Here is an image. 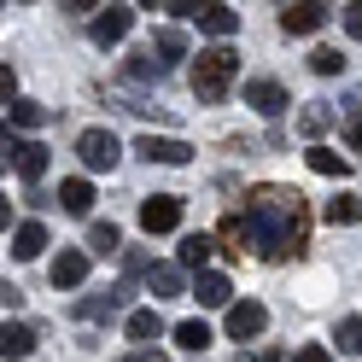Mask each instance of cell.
I'll return each instance as SVG.
<instances>
[{"label": "cell", "instance_id": "6da1fadb", "mask_svg": "<svg viewBox=\"0 0 362 362\" xmlns=\"http://www.w3.org/2000/svg\"><path fill=\"white\" fill-rule=\"evenodd\" d=\"M245 216H252V234L263 240V257H286V252H304V193L298 187H263L245 193Z\"/></svg>", "mask_w": 362, "mask_h": 362}, {"label": "cell", "instance_id": "7a4b0ae2", "mask_svg": "<svg viewBox=\"0 0 362 362\" xmlns=\"http://www.w3.org/2000/svg\"><path fill=\"white\" fill-rule=\"evenodd\" d=\"M234 76H240V59H234L228 47H211V53L193 59V94L205 100V105H222V100H228Z\"/></svg>", "mask_w": 362, "mask_h": 362}, {"label": "cell", "instance_id": "3957f363", "mask_svg": "<svg viewBox=\"0 0 362 362\" xmlns=\"http://www.w3.org/2000/svg\"><path fill=\"white\" fill-rule=\"evenodd\" d=\"M6 164L24 181H41V175H47V146H41V141H18V134L6 129Z\"/></svg>", "mask_w": 362, "mask_h": 362}, {"label": "cell", "instance_id": "277c9868", "mask_svg": "<svg viewBox=\"0 0 362 362\" xmlns=\"http://www.w3.org/2000/svg\"><path fill=\"white\" fill-rule=\"evenodd\" d=\"M76 158H82L88 170H111L123 158V146H117V134H111V129H88L82 141H76Z\"/></svg>", "mask_w": 362, "mask_h": 362}, {"label": "cell", "instance_id": "5b68a950", "mask_svg": "<svg viewBox=\"0 0 362 362\" xmlns=\"http://www.w3.org/2000/svg\"><path fill=\"white\" fill-rule=\"evenodd\" d=\"M141 228H146V234H170V228H181V199H175V193H152L146 205H141Z\"/></svg>", "mask_w": 362, "mask_h": 362}, {"label": "cell", "instance_id": "8992f818", "mask_svg": "<svg viewBox=\"0 0 362 362\" xmlns=\"http://www.w3.org/2000/svg\"><path fill=\"white\" fill-rule=\"evenodd\" d=\"M134 152H141L146 164H187V158H193V146L175 141V134H141V141H134Z\"/></svg>", "mask_w": 362, "mask_h": 362}, {"label": "cell", "instance_id": "52a82bcc", "mask_svg": "<svg viewBox=\"0 0 362 362\" xmlns=\"http://www.w3.org/2000/svg\"><path fill=\"white\" fill-rule=\"evenodd\" d=\"M245 105L263 111V117H281V111H286V88L275 76H252V82H245Z\"/></svg>", "mask_w": 362, "mask_h": 362}, {"label": "cell", "instance_id": "ba28073f", "mask_svg": "<svg viewBox=\"0 0 362 362\" xmlns=\"http://www.w3.org/2000/svg\"><path fill=\"white\" fill-rule=\"evenodd\" d=\"M327 12H333V6H322V0H304V6H286V12H281V30H286V35H315V30L327 24Z\"/></svg>", "mask_w": 362, "mask_h": 362}, {"label": "cell", "instance_id": "9c48e42d", "mask_svg": "<svg viewBox=\"0 0 362 362\" xmlns=\"http://www.w3.org/2000/svg\"><path fill=\"white\" fill-rule=\"evenodd\" d=\"M129 30H134V12H129V6H105V12L94 18V41H100V47H117Z\"/></svg>", "mask_w": 362, "mask_h": 362}, {"label": "cell", "instance_id": "30bf717a", "mask_svg": "<svg viewBox=\"0 0 362 362\" xmlns=\"http://www.w3.org/2000/svg\"><path fill=\"white\" fill-rule=\"evenodd\" d=\"M263 327H269V310H263V304L245 298V304H234V310H228V339H257Z\"/></svg>", "mask_w": 362, "mask_h": 362}, {"label": "cell", "instance_id": "8fae6325", "mask_svg": "<svg viewBox=\"0 0 362 362\" xmlns=\"http://www.w3.org/2000/svg\"><path fill=\"white\" fill-rule=\"evenodd\" d=\"M59 205L71 211V216H88V211H94V187H88L82 175H71V181H59Z\"/></svg>", "mask_w": 362, "mask_h": 362}, {"label": "cell", "instance_id": "7c38bea8", "mask_svg": "<svg viewBox=\"0 0 362 362\" xmlns=\"http://www.w3.org/2000/svg\"><path fill=\"white\" fill-rule=\"evenodd\" d=\"M88 281V252H59L53 257V286H82Z\"/></svg>", "mask_w": 362, "mask_h": 362}, {"label": "cell", "instance_id": "4fadbf2b", "mask_svg": "<svg viewBox=\"0 0 362 362\" xmlns=\"http://www.w3.org/2000/svg\"><path fill=\"white\" fill-rule=\"evenodd\" d=\"M146 286H152V298H181V292H187V281H181V269H175V263H152Z\"/></svg>", "mask_w": 362, "mask_h": 362}, {"label": "cell", "instance_id": "5bb4252c", "mask_svg": "<svg viewBox=\"0 0 362 362\" xmlns=\"http://www.w3.org/2000/svg\"><path fill=\"white\" fill-rule=\"evenodd\" d=\"M193 298L205 304V310H222V304L234 298V286H228V275H199V286H193ZM228 310H234V304H228Z\"/></svg>", "mask_w": 362, "mask_h": 362}, {"label": "cell", "instance_id": "9a60e30c", "mask_svg": "<svg viewBox=\"0 0 362 362\" xmlns=\"http://www.w3.org/2000/svg\"><path fill=\"white\" fill-rule=\"evenodd\" d=\"M216 240H222V252H228V257H245V245H252L257 234H252V222H245V216H228Z\"/></svg>", "mask_w": 362, "mask_h": 362}, {"label": "cell", "instance_id": "2e32d148", "mask_svg": "<svg viewBox=\"0 0 362 362\" xmlns=\"http://www.w3.org/2000/svg\"><path fill=\"white\" fill-rule=\"evenodd\" d=\"M41 245H47V228H41V222H24V228L12 234V257L30 263V257H41Z\"/></svg>", "mask_w": 362, "mask_h": 362}, {"label": "cell", "instance_id": "e0dca14e", "mask_svg": "<svg viewBox=\"0 0 362 362\" xmlns=\"http://www.w3.org/2000/svg\"><path fill=\"white\" fill-rule=\"evenodd\" d=\"M199 30L222 41V35H234V30H240V12H234V6H205V12H199Z\"/></svg>", "mask_w": 362, "mask_h": 362}, {"label": "cell", "instance_id": "ac0fdd59", "mask_svg": "<svg viewBox=\"0 0 362 362\" xmlns=\"http://www.w3.org/2000/svg\"><path fill=\"white\" fill-rule=\"evenodd\" d=\"M211 252H216V240H211V234H187L175 257H181V269H205V263H211Z\"/></svg>", "mask_w": 362, "mask_h": 362}, {"label": "cell", "instance_id": "d6986e66", "mask_svg": "<svg viewBox=\"0 0 362 362\" xmlns=\"http://www.w3.org/2000/svg\"><path fill=\"white\" fill-rule=\"evenodd\" d=\"M0 345H6V362H12V356H30V351H35V327H24V322H6Z\"/></svg>", "mask_w": 362, "mask_h": 362}, {"label": "cell", "instance_id": "ffe728a7", "mask_svg": "<svg viewBox=\"0 0 362 362\" xmlns=\"http://www.w3.org/2000/svg\"><path fill=\"white\" fill-rule=\"evenodd\" d=\"M158 333H164V322H158V310H134V315H129V339H141L146 351H152V339H158Z\"/></svg>", "mask_w": 362, "mask_h": 362}, {"label": "cell", "instance_id": "44dd1931", "mask_svg": "<svg viewBox=\"0 0 362 362\" xmlns=\"http://www.w3.org/2000/svg\"><path fill=\"white\" fill-rule=\"evenodd\" d=\"M123 245V234H117V222H94L88 228V252H100V257H111Z\"/></svg>", "mask_w": 362, "mask_h": 362}, {"label": "cell", "instance_id": "7402d4cb", "mask_svg": "<svg viewBox=\"0 0 362 362\" xmlns=\"http://www.w3.org/2000/svg\"><path fill=\"white\" fill-rule=\"evenodd\" d=\"M152 53H158V64H170V59L187 53V35H181V30H158L152 35Z\"/></svg>", "mask_w": 362, "mask_h": 362}, {"label": "cell", "instance_id": "603a6c76", "mask_svg": "<svg viewBox=\"0 0 362 362\" xmlns=\"http://www.w3.org/2000/svg\"><path fill=\"white\" fill-rule=\"evenodd\" d=\"M211 339H216V333H211L205 322H181V327H175V345H181V351H205Z\"/></svg>", "mask_w": 362, "mask_h": 362}, {"label": "cell", "instance_id": "cb8c5ba5", "mask_svg": "<svg viewBox=\"0 0 362 362\" xmlns=\"http://www.w3.org/2000/svg\"><path fill=\"white\" fill-rule=\"evenodd\" d=\"M310 170H315V175H345L351 164H345L333 146H310Z\"/></svg>", "mask_w": 362, "mask_h": 362}, {"label": "cell", "instance_id": "d4e9b609", "mask_svg": "<svg viewBox=\"0 0 362 362\" xmlns=\"http://www.w3.org/2000/svg\"><path fill=\"white\" fill-rule=\"evenodd\" d=\"M327 222H362V199H351V193H339V199H327V211H322Z\"/></svg>", "mask_w": 362, "mask_h": 362}, {"label": "cell", "instance_id": "484cf974", "mask_svg": "<svg viewBox=\"0 0 362 362\" xmlns=\"http://www.w3.org/2000/svg\"><path fill=\"white\" fill-rule=\"evenodd\" d=\"M310 71L315 76H339V71H345V53H339V47H315L310 53Z\"/></svg>", "mask_w": 362, "mask_h": 362}, {"label": "cell", "instance_id": "4316f807", "mask_svg": "<svg viewBox=\"0 0 362 362\" xmlns=\"http://www.w3.org/2000/svg\"><path fill=\"white\" fill-rule=\"evenodd\" d=\"M6 117H12V123H18V129H35V123H41V117H47V111H41V105H35V100H12V105H6Z\"/></svg>", "mask_w": 362, "mask_h": 362}, {"label": "cell", "instance_id": "83f0119b", "mask_svg": "<svg viewBox=\"0 0 362 362\" xmlns=\"http://www.w3.org/2000/svg\"><path fill=\"white\" fill-rule=\"evenodd\" d=\"M339 351H356V356H362V315L339 322Z\"/></svg>", "mask_w": 362, "mask_h": 362}, {"label": "cell", "instance_id": "f1b7e54d", "mask_svg": "<svg viewBox=\"0 0 362 362\" xmlns=\"http://www.w3.org/2000/svg\"><path fill=\"white\" fill-rule=\"evenodd\" d=\"M327 117H333L327 105H310V111H304V134H322V129H327Z\"/></svg>", "mask_w": 362, "mask_h": 362}, {"label": "cell", "instance_id": "f546056e", "mask_svg": "<svg viewBox=\"0 0 362 362\" xmlns=\"http://www.w3.org/2000/svg\"><path fill=\"white\" fill-rule=\"evenodd\" d=\"M345 30H351V35H362V0H356V6H345Z\"/></svg>", "mask_w": 362, "mask_h": 362}, {"label": "cell", "instance_id": "4dcf8cb0", "mask_svg": "<svg viewBox=\"0 0 362 362\" xmlns=\"http://www.w3.org/2000/svg\"><path fill=\"white\" fill-rule=\"evenodd\" d=\"M292 362H333V356H327L322 345H304V351H298V356H292Z\"/></svg>", "mask_w": 362, "mask_h": 362}, {"label": "cell", "instance_id": "1f68e13d", "mask_svg": "<svg viewBox=\"0 0 362 362\" xmlns=\"http://www.w3.org/2000/svg\"><path fill=\"white\" fill-rule=\"evenodd\" d=\"M123 362H170V356H164V351H129Z\"/></svg>", "mask_w": 362, "mask_h": 362}, {"label": "cell", "instance_id": "d6a6232c", "mask_svg": "<svg viewBox=\"0 0 362 362\" xmlns=\"http://www.w3.org/2000/svg\"><path fill=\"white\" fill-rule=\"evenodd\" d=\"M351 146H356V152H362V123H351Z\"/></svg>", "mask_w": 362, "mask_h": 362}]
</instances>
